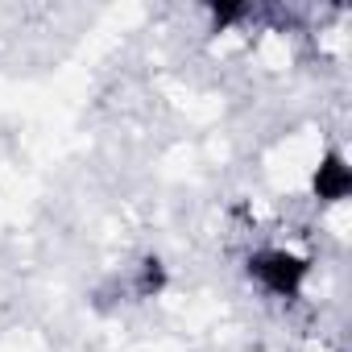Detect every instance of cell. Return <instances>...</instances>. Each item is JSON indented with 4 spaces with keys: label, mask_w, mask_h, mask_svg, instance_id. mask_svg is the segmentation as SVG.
Segmentation results:
<instances>
[{
    "label": "cell",
    "mask_w": 352,
    "mask_h": 352,
    "mask_svg": "<svg viewBox=\"0 0 352 352\" xmlns=\"http://www.w3.org/2000/svg\"><path fill=\"white\" fill-rule=\"evenodd\" d=\"M315 195H319L323 204H336V199L348 195V166H344L340 153H331V157L319 166V174H315Z\"/></svg>",
    "instance_id": "obj_2"
},
{
    "label": "cell",
    "mask_w": 352,
    "mask_h": 352,
    "mask_svg": "<svg viewBox=\"0 0 352 352\" xmlns=\"http://www.w3.org/2000/svg\"><path fill=\"white\" fill-rule=\"evenodd\" d=\"M249 278L274 298H298V290L307 282V261L286 249H257L249 257Z\"/></svg>",
    "instance_id": "obj_1"
}]
</instances>
